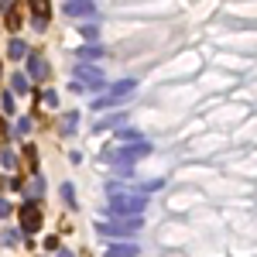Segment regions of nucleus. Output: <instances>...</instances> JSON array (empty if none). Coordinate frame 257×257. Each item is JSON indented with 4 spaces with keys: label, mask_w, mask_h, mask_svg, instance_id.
Returning <instances> with one entry per match:
<instances>
[{
    "label": "nucleus",
    "mask_w": 257,
    "mask_h": 257,
    "mask_svg": "<svg viewBox=\"0 0 257 257\" xmlns=\"http://www.w3.org/2000/svg\"><path fill=\"white\" fill-rule=\"evenodd\" d=\"M106 209H110L113 216H134V213L144 209V199L134 196V192H113L110 202H106Z\"/></svg>",
    "instance_id": "f257e3e1"
},
{
    "label": "nucleus",
    "mask_w": 257,
    "mask_h": 257,
    "mask_svg": "<svg viewBox=\"0 0 257 257\" xmlns=\"http://www.w3.org/2000/svg\"><path fill=\"white\" fill-rule=\"evenodd\" d=\"M134 89H138V82H134V79H120V82H113V86H110V93H106V96L96 103V110H103V106H113V103H120V99H127L131 93H134Z\"/></svg>",
    "instance_id": "f03ea898"
},
{
    "label": "nucleus",
    "mask_w": 257,
    "mask_h": 257,
    "mask_svg": "<svg viewBox=\"0 0 257 257\" xmlns=\"http://www.w3.org/2000/svg\"><path fill=\"white\" fill-rule=\"evenodd\" d=\"M38 226H41V209H38V202L31 199V202L21 209V230H24V233H35Z\"/></svg>",
    "instance_id": "7ed1b4c3"
},
{
    "label": "nucleus",
    "mask_w": 257,
    "mask_h": 257,
    "mask_svg": "<svg viewBox=\"0 0 257 257\" xmlns=\"http://www.w3.org/2000/svg\"><path fill=\"white\" fill-rule=\"evenodd\" d=\"M76 79H79V82H86V86H93V89L106 86V82H103V76H99L96 69H86V65H79V69H76Z\"/></svg>",
    "instance_id": "20e7f679"
},
{
    "label": "nucleus",
    "mask_w": 257,
    "mask_h": 257,
    "mask_svg": "<svg viewBox=\"0 0 257 257\" xmlns=\"http://www.w3.org/2000/svg\"><path fill=\"white\" fill-rule=\"evenodd\" d=\"M24 59H28V69H31L35 79H48V62L41 59V55H24Z\"/></svg>",
    "instance_id": "39448f33"
},
{
    "label": "nucleus",
    "mask_w": 257,
    "mask_h": 257,
    "mask_svg": "<svg viewBox=\"0 0 257 257\" xmlns=\"http://www.w3.org/2000/svg\"><path fill=\"white\" fill-rule=\"evenodd\" d=\"M65 11H69L72 18H79V14H93V0H69Z\"/></svg>",
    "instance_id": "423d86ee"
},
{
    "label": "nucleus",
    "mask_w": 257,
    "mask_h": 257,
    "mask_svg": "<svg viewBox=\"0 0 257 257\" xmlns=\"http://www.w3.org/2000/svg\"><path fill=\"white\" fill-rule=\"evenodd\" d=\"M7 55H11V59H24V55H28V45H24L21 38H11V45H7Z\"/></svg>",
    "instance_id": "0eeeda50"
},
{
    "label": "nucleus",
    "mask_w": 257,
    "mask_h": 257,
    "mask_svg": "<svg viewBox=\"0 0 257 257\" xmlns=\"http://www.w3.org/2000/svg\"><path fill=\"white\" fill-rule=\"evenodd\" d=\"M134 254H138V247H131V243H117L106 250V257H134Z\"/></svg>",
    "instance_id": "6e6552de"
},
{
    "label": "nucleus",
    "mask_w": 257,
    "mask_h": 257,
    "mask_svg": "<svg viewBox=\"0 0 257 257\" xmlns=\"http://www.w3.org/2000/svg\"><path fill=\"white\" fill-rule=\"evenodd\" d=\"M76 123H79V113H65V120H62V134L69 138V134L76 131Z\"/></svg>",
    "instance_id": "1a4fd4ad"
},
{
    "label": "nucleus",
    "mask_w": 257,
    "mask_h": 257,
    "mask_svg": "<svg viewBox=\"0 0 257 257\" xmlns=\"http://www.w3.org/2000/svg\"><path fill=\"white\" fill-rule=\"evenodd\" d=\"M11 82H14V93H28V89H31V79H28L24 72H18Z\"/></svg>",
    "instance_id": "9d476101"
},
{
    "label": "nucleus",
    "mask_w": 257,
    "mask_h": 257,
    "mask_svg": "<svg viewBox=\"0 0 257 257\" xmlns=\"http://www.w3.org/2000/svg\"><path fill=\"white\" fill-rule=\"evenodd\" d=\"M41 189H45V182H41V178L35 175V182H31V185H28L24 192H28V199H38V196H41Z\"/></svg>",
    "instance_id": "9b49d317"
},
{
    "label": "nucleus",
    "mask_w": 257,
    "mask_h": 257,
    "mask_svg": "<svg viewBox=\"0 0 257 257\" xmlns=\"http://www.w3.org/2000/svg\"><path fill=\"white\" fill-rule=\"evenodd\" d=\"M76 55H79L82 62H93V59H99V48H93V45H89V48H79Z\"/></svg>",
    "instance_id": "f8f14e48"
},
{
    "label": "nucleus",
    "mask_w": 257,
    "mask_h": 257,
    "mask_svg": "<svg viewBox=\"0 0 257 257\" xmlns=\"http://www.w3.org/2000/svg\"><path fill=\"white\" fill-rule=\"evenodd\" d=\"M0 161H4V168H7V172H14V168H18V158H14V151H4V155H0Z\"/></svg>",
    "instance_id": "ddd939ff"
},
{
    "label": "nucleus",
    "mask_w": 257,
    "mask_h": 257,
    "mask_svg": "<svg viewBox=\"0 0 257 257\" xmlns=\"http://www.w3.org/2000/svg\"><path fill=\"white\" fill-rule=\"evenodd\" d=\"M7 24H11L14 31H18V28H21V14H18V11H11V14H7Z\"/></svg>",
    "instance_id": "4468645a"
},
{
    "label": "nucleus",
    "mask_w": 257,
    "mask_h": 257,
    "mask_svg": "<svg viewBox=\"0 0 257 257\" xmlns=\"http://www.w3.org/2000/svg\"><path fill=\"white\" fill-rule=\"evenodd\" d=\"M117 138L120 141H141V134H138V131H120Z\"/></svg>",
    "instance_id": "2eb2a0df"
},
{
    "label": "nucleus",
    "mask_w": 257,
    "mask_h": 257,
    "mask_svg": "<svg viewBox=\"0 0 257 257\" xmlns=\"http://www.w3.org/2000/svg\"><path fill=\"white\" fill-rule=\"evenodd\" d=\"M62 199H65V202H69V206H72V202H76V196H72V185H62Z\"/></svg>",
    "instance_id": "dca6fc26"
},
{
    "label": "nucleus",
    "mask_w": 257,
    "mask_h": 257,
    "mask_svg": "<svg viewBox=\"0 0 257 257\" xmlns=\"http://www.w3.org/2000/svg\"><path fill=\"white\" fill-rule=\"evenodd\" d=\"M82 35L93 41V38H96V24H82Z\"/></svg>",
    "instance_id": "f3484780"
},
{
    "label": "nucleus",
    "mask_w": 257,
    "mask_h": 257,
    "mask_svg": "<svg viewBox=\"0 0 257 257\" xmlns=\"http://www.w3.org/2000/svg\"><path fill=\"white\" fill-rule=\"evenodd\" d=\"M0 216H11V202L7 199H0Z\"/></svg>",
    "instance_id": "a211bd4d"
},
{
    "label": "nucleus",
    "mask_w": 257,
    "mask_h": 257,
    "mask_svg": "<svg viewBox=\"0 0 257 257\" xmlns=\"http://www.w3.org/2000/svg\"><path fill=\"white\" fill-rule=\"evenodd\" d=\"M59 257H72V254H69V250H59Z\"/></svg>",
    "instance_id": "6ab92c4d"
},
{
    "label": "nucleus",
    "mask_w": 257,
    "mask_h": 257,
    "mask_svg": "<svg viewBox=\"0 0 257 257\" xmlns=\"http://www.w3.org/2000/svg\"><path fill=\"white\" fill-rule=\"evenodd\" d=\"M0 7H11V0H0Z\"/></svg>",
    "instance_id": "aec40b11"
}]
</instances>
